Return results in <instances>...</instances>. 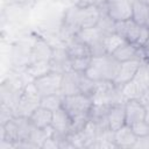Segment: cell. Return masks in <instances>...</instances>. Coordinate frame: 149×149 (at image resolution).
<instances>
[{"label":"cell","mask_w":149,"mask_h":149,"mask_svg":"<svg viewBox=\"0 0 149 149\" xmlns=\"http://www.w3.org/2000/svg\"><path fill=\"white\" fill-rule=\"evenodd\" d=\"M62 78H63V73L50 71L49 73L33 80V83L42 98L45 95H51V94H57V93L61 94Z\"/></svg>","instance_id":"8"},{"label":"cell","mask_w":149,"mask_h":149,"mask_svg":"<svg viewBox=\"0 0 149 149\" xmlns=\"http://www.w3.org/2000/svg\"><path fill=\"white\" fill-rule=\"evenodd\" d=\"M65 49H66V52H68L70 59L79 58V57H88V56H92L90 47L87 44L83 43L81 41L77 40L76 37L65 44Z\"/></svg>","instance_id":"19"},{"label":"cell","mask_w":149,"mask_h":149,"mask_svg":"<svg viewBox=\"0 0 149 149\" xmlns=\"http://www.w3.org/2000/svg\"><path fill=\"white\" fill-rule=\"evenodd\" d=\"M99 19L100 10L98 5L90 2L78 3L70 7L65 12L62 27L76 36L77 33L81 29L95 27Z\"/></svg>","instance_id":"1"},{"label":"cell","mask_w":149,"mask_h":149,"mask_svg":"<svg viewBox=\"0 0 149 149\" xmlns=\"http://www.w3.org/2000/svg\"><path fill=\"white\" fill-rule=\"evenodd\" d=\"M52 115L54 112L43 107V106H38L30 115H29V121L31 122V125L36 128L40 129H44L49 126H51L52 122Z\"/></svg>","instance_id":"17"},{"label":"cell","mask_w":149,"mask_h":149,"mask_svg":"<svg viewBox=\"0 0 149 149\" xmlns=\"http://www.w3.org/2000/svg\"><path fill=\"white\" fill-rule=\"evenodd\" d=\"M130 128L133 129V132L135 133V135L137 137H144V136H148L149 135V126L146 122V120L132 125Z\"/></svg>","instance_id":"26"},{"label":"cell","mask_w":149,"mask_h":149,"mask_svg":"<svg viewBox=\"0 0 149 149\" xmlns=\"http://www.w3.org/2000/svg\"><path fill=\"white\" fill-rule=\"evenodd\" d=\"M144 26H146V27L149 29V17H148V20H147V22H146V24H144Z\"/></svg>","instance_id":"33"},{"label":"cell","mask_w":149,"mask_h":149,"mask_svg":"<svg viewBox=\"0 0 149 149\" xmlns=\"http://www.w3.org/2000/svg\"><path fill=\"white\" fill-rule=\"evenodd\" d=\"M144 64H146V66H147V69L149 70V59H147V61H144Z\"/></svg>","instance_id":"32"},{"label":"cell","mask_w":149,"mask_h":149,"mask_svg":"<svg viewBox=\"0 0 149 149\" xmlns=\"http://www.w3.org/2000/svg\"><path fill=\"white\" fill-rule=\"evenodd\" d=\"M62 101H63V95L57 93V94H51V95H45L41 98V105L52 112L62 107Z\"/></svg>","instance_id":"24"},{"label":"cell","mask_w":149,"mask_h":149,"mask_svg":"<svg viewBox=\"0 0 149 149\" xmlns=\"http://www.w3.org/2000/svg\"><path fill=\"white\" fill-rule=\"evenodd\" d=\"M139 50H140V48H137L134 43L125 41L111 56L120 63L126 62V61H130V59H140Z\"/></svg>","instance_id":"18"},{"label":"cell","mask_w":149,"mask_h":149,"mask_svg":"<svg viewBox=\"0 0 149 149\" xmlns=\"http://www.w3.org/2000/svg\"><path fill=\"white\" fill-rule=\"evenodd\" d=\"M97 27L105 35L115 33V21L108 16L107 13H100V19L98 21Z\"/></svg>","instance_id":"23"},{"label":"cell","mask_w":149,"mask_h":149,"mask_svg":"<svg viewBox=\"0 0 149 149\" xmlns=\"http://www.w3.org/2000/svg\"><path fill=\"white\" fill-rule=\"evenodd\" d=\"M142 63L143 62L141 59H130V61L121 62L120 66H119V71L116 73L115 79L113 80V83L118 87L121 88L125 84H127L135 77V74L139 71Z\"/></svg>","instance_id":"11"},{"label":"cell","mask_w":149,"mask_h":149,"mask_svg":"<svg viewBox=\"0 0 149 149\" xmlns=\"http://www.w3.org/2000/svg\"><path fill=\"white\" fill-rule=\"evenodd\" d=\"M14 1H15V3H17L22 7H31L36 3L37 0H14Z\"/></svg>","instance_id":"30"},{"label":"cell","mask_w":149,"mask_h":149,"mask_svg":"<svg viewBox=\"0 0 149 149\" xmlns=\"http://www.w3.org/2000/svg\"><path fill=\"white\" fill-rule=\"evenodd\" d=\"M148 37H149V29H148L146 26H142V27H141V30H140L139 38H137L135 45H136L137 48H141V47L144 44V42L147 41Z\"/></svg>","instance_id":"27"},{"label":"cell","mask_w":149,"mask_h":149,"mask_svg":"<svg viewBox=\"0 0 149 149\" xmlns=\"http://www.w3.org/2000/svg\"><path fill=\"white\" fill-rule=\"evenodd\" d=\"M141 27L142 26L137 24L133 19L126 21H118L115 22V33L123 37L127 42L135 44L139 38Z\"/></svg>","instance_id":"14"},{"label":"cell","mask_w":149,"mask_h":149,"mask_svg":"<svg viewBox=\"0 0 149 149\" xmlns=\"http://www.w3.org/2000/svg\"><path fill=\"white\" fill-rule=\"evenodd\" d=\"M120 62L113 58L111 55H101V56H92L90 65L85 71V74L94 80H109L113 81L119 71Z\"/></svg>","instance_id":"2"},{"label":"cell","mask_w":149,"mask_h":149,"mask_svg":"<svg viewBox=\"0 0 149 149\" xmlns=\"http://www.w3.org/2000/svg\"><path fill=\"white\" fill-rule=\"evenodd\" d=\"M26 73L28 77L31 78V81L49 73L50 71H52L51 68V63L50 61H41V62H34V63H29L26 68Z\"/></svg>","instance_id":"20"},{"label":"cell","mask_w":149,"mask_h":149,"mask_svg":"<svg viewBox=\"0 0 149 149\" xmlns=\"http://www.w3.org/2000/svg\"><path fill=\"white\" fill-rule=\"evenodd\" d=\"M125 112H126V125L132 126L140 121L146 120L147 108L139 99H128L125 102Z\"/></svg>","instance_id":"13"},{"label":"cell","mask_w":149,"mask_h":149,"mask_svg":"<svg viewBox=\"0 0 149 149\" xmlns=\"http://www.w3.org/2000/svg\"><path fill=\"white\" fill-rule=\"evenodd\" d=\"M51 127L54 128L52 137H55L58 142L63 139H66L71 134L72 119L63 107H61L54 112Z\"/></svg>","instance_id":"10"},{"label":"cell","mask_w":149,"mask_h":149,"mask_svg":"<svg viewBox=\"0 0 149 149\" xmlns=\"http://www.w3.org/2000/svg\"><path fill=\"white\" fill-rule=\"evenodd\" d=\"M33 128L34 126L28 118L14 116L1 126V140H6L13 144L20 141H29Z\"/></svg>","instance_id":"3"},{"label":"cell","mask_w":149,"mask_h":149,"mask_svg":"<svg viewBox=\"0 0 149 149\" xmlns=\"http://www.w3.org/2000/svg\"><path fill=\"white\" fill-rule=\"evenodd\" d=\"M139 100L144 105V107L147 108V111H149V88L144 91V93L139 98Z\"/></svg>","instance_id":"29"},{"label":"cell","mask_w":149,"mask_h":149,"mask_svg":"<svg viewBox=\"0 0 149 149\" xmlns=\"http://www.w3.org/2000/svg\"><path fill=\"white\" fill-rule=\"evenodd\" d=\"M132 19L140 26H144L149 17V2L147 0H133Z\"/></svg>","instance_id":"21"},{"label":"cell","mask_w":149,"mask_h":149,"mask_svg":"<svg viewBox=\"0 0 149 149\" xmlns=\"http://www.w3.org/2000/svg\"><path fill=\"white\" fill-rule=\"evenodd\" d=\"M148 88H149V70L147 69L143 62L139 71L136 72L135 77L121 87V92L126 100L139 99Z\"/></svg>","instance_id":"7"},{"label":"cell","mask_w":149,"mask_h":149,"mask_svg":"<svg viewBox=\"0 0 149 149\" xmlns=\"http://www.w3.org/2000/svg\"><path fill=\"white\" fill-rule=\"evenodd\" d=\"M139 55H140V59H141L142 62L149 59V37L147 38V41L144 42V44L140 48Z\"/></svg>","instance_id":"28"},{"label":"cell","mask_w":149,"mask_h":149,"mask_svg":"<svg viewBox=\"0 0 149 149\" xmlns=\"http://www.w3.org/2000/svg\"><path fill=\"white\" fill-rule=\"evenodd\" d=\"M92 99H93V104L95 105H114V104L126 102L121 88L109 80L95 81L92 93Z\"/></svg>","instance_id":"4"},{"label":"cell","mask_w":149,"mask_h":149,"mask_svg":"<svg viewBox=\"0 0 149 149\" xmlns=\"http://www.w3.org/2000/svg\"><path fill=\"white\" fill-rule=\"evenodd\" d=\"M146 122H147L148 126H149V111L147 112V115H146Z\"/></svg>","instance_id":"31"},{"label":"cell","mask_w":149,"mask_h":149,"mask_svg":"<svg viewBox=\"0 0 149 149\" xmlns=\"http://www.w3.org/2000/svg\"><path fill=\"white\" fill-rule=\"evenodd\" d=\"M137 139L139 137L128 125H125L114 132V143L116 148H133L137 142Z\"/></svg>","instance_id":"15"},{"label":"cell","mask_w":149,"mask_h":149,"mask_svg":"<svg viewBox=\"0 0 149 149\" xmlns=\"http://www.w3.org/2000/svg\"><path fill=\"white\" fill-rule=\"evenodd\" d=\"M133 0H105L102 2L106 13L115 22L126 21L133 16Z\"/></svg>","instance_id":"9"},{"label":"cell","mask_w":149,"mask_h":149,"mask_svg":"<svg viewBox=\"0 0 149 149\" xmlns=\"http://www.w3.org/2000/svg\"><path fill=\"white\" fill-rule=\"evenodd\" d=\"M41 105V95L37 92L34 83L24 85L22 94L19 99V102L14 107L15 116H24L29 118V115Z\"/></svg>","instance_id":"6"},{"label":"cell","mask_w":149,"mask_h":149,"mask_svg":"<svg viewBox=\"0 0 149 149\" xmlns=\"http://www.w3.org/2000/svg\"><path fill=\"white\" fill-rule=\"evenodd\" d=\"M52 55H54V47L43 37H35L31 44L29 63L41 62V61H51Z\"/></svg>","instance_id":"12"},{"label":"cell","mask_w":149,"mask_h":149,"mask_svg":"<svg viewBox=\"0 0 149 149\" xmlns=\"http://www.w3.org/2000/svg\"><path fill=\"white\" fill-rule=\"evenodd\" d=\"M92 56L88 57H79V58H73L70 61V65H71V70L77 71V72H83L85 73V71L87 70L90 62H91Z\"/></svg>","instance_id":"25"},{"label":"cell","mask_w":149,"mask_h":149,"mask_svg":"<svg viewBox=\"0 0 149 149\" xmlns=\"http://www.w3.org/2000/svg\"><path fill=\"white\" fill-rule=\"evenodd\" d=\"M126 40L123 37H121L119 34L113 33V34H108L105 35L102 38V45H104V50L107 55H112Z\"/></svg>","instance_id":"22"},{"label":"cell","mask_w":149,"mask_h":149,"mask_svg":"<svg viewBox=\"0 0 149 149\" xmlns=\"http://www.w3.org/2000/svg\"><path fill=\"white\" fill-rule=\"evenodd\" d=\"M62 107L68 112L71 119H78L90 116L93 107V99L91 95L85 93H74L63 97Z\"/></svg>","instance_id":"5"},{"label":"cell","mask_w":149,"mask_h":149,"mask_svg":"<svg viewBox=\"0 0 149 149\" xmlns=\"http://www.w3.org/2000/svg\"><path fill=\"white\" fill-rule=\"evenodd\" d=\"M108 126L112 132L118 130L122 126L126 125V112H125V102L123 104H114L109 107L107 113Z\"/></svg>","instance_id":"16"}]
</instances>
